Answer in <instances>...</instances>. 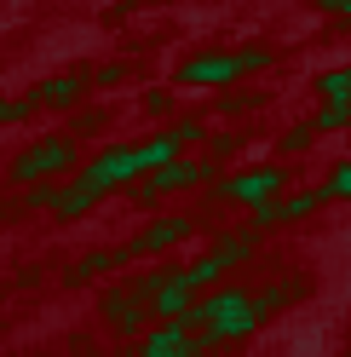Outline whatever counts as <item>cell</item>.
I'll use <instances>...</instances> for the list:
<instances>
[{
	"instance_id": "cell-1",
	"label": "cell",
	"mask_w": 351,
	"mask_h": 357,
	"mask_svg": "<svg viewBox=\"0 0 351 357\" xmlns=\"http://www.w3.org/2000/svg\"><path fill=\"white\" fill-rule=\"evenodd\" d=\"M276 185V173H254V178H231V196H248V202H254V196H265Z\"/></svg>"
}]
</instances>
